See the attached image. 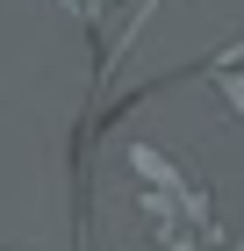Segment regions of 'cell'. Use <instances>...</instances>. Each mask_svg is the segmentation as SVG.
<instances>
[{"mask_svg":"<svg viewBox=\"0 0 244 251\" xmlns=\"http://www.w3.org/2000/svg\"><path fill=\"white\" fill-rule=\"evenodd\" d=\"M130 187L136 208H144L151 237L165 251H223V223H216V201L194 179L187 158L158 151V144H130Z\"/></svg>","mask_w":244,"mask_h":251,"instance_id":"6da1fadb","label":"cell"},{"mask_svg":"<svg viewBox=\"0 0 244 251\" xmlns=\"http://www.w3.org/2000/svg\"><path fill=\"white\" fill-rule=\"evenodd\" d=\"M208 79H216V94L230 100V115H244V50H223V58L208 65Z\"/></svg>","mask_w":244,"mask_h":251,"instance_id":"7a4b0ae2","label":"cell"},{"mask_svg":"<svg viewBox=\"0 0 244 251\" xmlns=\"http://www.w3.org/2000/svg\"><path fill=\"white\" fill-rule=\"evenodd\" d=\"M65 7H72L79 22H94V15H101V0H65Z\"/></svg>","mask_w":244,"mask_h":251,"instance_id":"3957f363","label":"cell"},{"mask_svg":"<svg viewBox=\"0 0 244 251\" xmlns=\"http://www.w3.org/2000/svg\"><path fill=\"white\" fill-rule=\"evenodd\" d=\"M237 251H244V237H237Z\"/></svg>","mask_w":244,"mask_h":251,"instance_id":"277c9868","label":"cell"}]
</instances>
